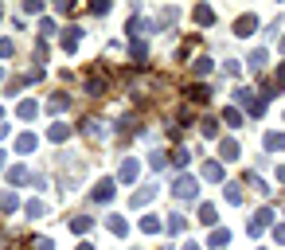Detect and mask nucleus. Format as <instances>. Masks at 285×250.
I'll list each match as a JSON object with an SVG mask.
<instances>
[{"label":"nucleus","mask_w":285,"mask_h":250,"mask_svg":"<svg viewBox=\"0 0 285 250\" xmlns=\"http://www.w3.org/2000/svg\"><path fill=\"white\" fill-rule=\"evenodd\" d=\"M203 137H211V141L219 137V121H215V118H207V121H203Z\"/></svg>","instance_id":"obj_19"},{"label":"nucleus","mask_w":285,"mask_h":250,"mask_svg":"<svg viewBox=\"0 0 285 250\" xmlns=\"http://www.w3.org/2000/svg\"><path fill=\"white\" fill-rule=\"evenodd\" d=\"M203 176H207V180H223V164H203Z\"/></svg>","instance_id":"obj_9"},{"label":"nucleus","mask_w":285,"mask_h":250,"mask_svg":"<svg viewBox=\"0 0 285 250\" xmlns=\"http://www.w3.org/2000/svg\"><path fill=\"white\" fill-rule=\"evenodd\" d=\"M195 20H199V24H215V12H211L207 4H199V8H195Z\"/></svg>","instance_id":"obj_7"},{"label":"nucleus","mask_w":285,"mask_h":250,"mask_svg":"<svg viewBox=\"0 0 285 250\" xmlns=\"http://www.w3.org/2000/svg\"><path fill=\"white\" fill-rule=\"evenodd\" d=\"M226 238H231V235H226L223 227H219V231H215V235H211V246H226Z\"/></svg>","instance_id":"obj_25"},{"label":"nucleus","mask_w":285,"mask_h":250,"mask_svg":"<svg viewBox=\"0 0 285 250\" xmlns=\"http://www.w3.org/2000/svg\"><path fill=\"white\" fill-rule=\"evenodd\" d=\"M281 51H285V39H281Z\"/></svg>","instance_id":"obj_32"},{"label":"nucleus","mask_w":285,"mask_h":250,"mask_svg":"<svg viewBox=\"0 0 285 250\" xmlns=\"http://www.w3.org/2000/svg\"><path fill=\"white\" fill-rule=\"evenodd\" d=\"M47 137H51V141H67V125H51Z\"/></svg>","instance_id":"obj_20"},{"label":"nucleus","mask_w":285,"mask_h":250,"mask_svg":"<svg viewBox=\"0 0 285 250\" xmlns=\"http://www.w3.org/2000/svg\"><path fill=\"white\" fill-rule=\"evenodd\" d=\"M105 227H109L113 235H125V231H129V227H125V219H118V215H109V223H105Z\"/></svg>","instance_id":"obj_12"},{"label":"nucleus","mask_w":285,"mask_h":250,"mask_svg":"<svg viewBox=\"0 0 285 250\" xmlns=\"http://www.w3.org/2000/svg\"><path fill=\"white\" fill-rule=\"evenodd\" d=\"M35 250H55V242L51 238H35Z\"/></svg>","instance_id":"obj_29"},{"label":"nucleus","mask_w":285,"mask_h":250,"mask_svg":"<svg viewBox=\"0 0 285 250\" xmlns=\"http://www.w3.org/2000/svg\"><path fill=\"white\" fill-rule=\"evenodd\" d=\"M8 180H12V184H24V180H28V172H24V168H12V172H8Z\"/></svg>","instance_id":"obj_28"},{"label":"nucleus","mask_w":285,"mask_h":250,"mask_svg":"<svg viewBox=\"0 0 285 250\" xmlns=\"http://www.w3.org/2000/svg\"><path fill=\"white\" fill-rule=\"evenodd\" d=\"M133 176H137V161H125V164H121V172H118V180H121V184H129Z\"/></svg>","instance_id":"obj_3"},{"label":"nucleus","mask_w":285,"mask_h":250,"mask_svg":"<svg viewBox=\"0 0 285 250\" xmlns=\"http://www.w3.org/2000/svg\"><path fill=\"white\" fill-rule=\"evenodd\" d=\"M176 20H180V12H176V8H164V12H160V20H156V24H160V28H168V24H176Z\"/></svg>","instance_id":"obj_10"},{"label":"nucleus","mask_w":285,"mask_h":250,"mask_svg":"<svg viewBox=\"0 0 285 250\" xmlns=\"http://www.w3.org/2000/svg\"><path fill=\"white\" fill-rule=\"evenodd\" d=\"M0 168H4V153H0Z\"/></svg>","instance_id":"obj_31"},{"label":"nucleus","mask_w":285,"mask_h":250,"mask_svg":"<svg viewBox=\"0 0 285 250\" xmlns=\"http://www.w3.org/2000/svg\"><path fill=\"white\" fill-rule=\"evenodd\" d=\"M16 148H20V153H31V148H35V137H31V133H20V137H16Z\"/></svg>","instance_id":"obj_5"},{"label":"nucleus","mask_w":285,"mask_h":250,"mask_svg":"<svg viewBox=\"0 0 285 250\" xmlns=\"http://www.w3.org/2000/svg\"><path fill=\"white\" fill-rule=\"evenodd\" d=\"M226 199H231V204H242V191H239V184H231V188H226Z\"/></svg>","instance_id":"obj_27"},{"label":"nucleus","mask_w":285,"mask_h":250,"mask_svg":"<svg viewBox=\"0 0 285 250\" xmlns=\"http://www.w3.org/2000/svg\"><path fill=\"white\" fill-rule=\"evenodd\" d=\"M152 195H156V188L149 184V191H137V195H133V207H145V204H152Z\"/></svg>","instance_id":"obj_6"},{"label":"nucleus","mask_w":285,"mask_h":250,"mask_svg":"<svg viewBox=\"0 0 285 250\" xmlns=\"http://www.w3.org/2000/svg\"><path fill=\"white\" fill-rule=\"evenodd\" d=\"M0 211H16V195L12 191H0Z\"/></svg>","instance_id":"obj_13"},{"label":"nucleus","mask_w":285,"mask_h":250,"mask_svg":"<svg viewBox=\"0 0 285 250\" xmlns=\"http://www.w3.org/2000/svg\"><path fill=\"white\" fill-rule=\"evenodd\" d=\"M223 161H239V145L235 141H223Z\"/></svg>","instance_id":"obj_14"},{"label":"nucleus","mask_w":285,"mask_h":250,"mask_svg":"<svg viewBox=\"0 0 285 250\" xmlns=\"http://www.w3.org/2000/svg\"><path fill=\"white\" fill-rule=\"evenodd\" d=\"M235 31H239V35H250V31H254V16H242L239 24H235Z\"/></svg>","instance_id":"obj_8"},{"label":"nucleus","mask_w":285,"mask_h":250,"mask_svg":"<svg viewBox=\"0 0 285 250\" xmlns=\"http://www.w3.org/2000/svg\"><path fill=\"white\" fill-rule=\"evenodd\" d=\"M16 114H20L24 121H31V118H35V102H20V110H16Z\"/></svg>","instance_id":"obj_18"},{"label":"nucleus","mask_w":285,"mask_h":250,"mask_svg":"<svg viewBox=\"0 0 285 250\" xmlns=\"http://www.w3.org/2000/svg\"><path fill=\"white\" fill-rule=\"evenodd\" d=\"M250 67H254V71H262V67H266V51H254V55H250Z\"/></svg>","instance_id":"obj_24"},{"label":"nucleus","mask_w":285,"mask_h":250,"mask_svg":"<svg viewBox=\"0 0 285 250\" xmlns=\"http://www.w3.org/2000/svg\"><path fill=\"white\" fill-rule=\"evenodd\" d=\"M71 227H75L78 235H82V231H90V227H94V219H86V215H78V219H75V223H71Z\"/></svg>","instance_id":"obj_22"},{"label":"nucleus","mask_w":285,"mask_h":250,"mask_svg":"<svg viewBox=\"0 0 285 250\" xmlns=\"http://www.w3.org/2000/svg\"><path fill=\"white\" fill-rule=\"evenodd\" d=\"M172 191H176V199H195V195H199V188H195V180H192V176H180Z\"/></svg>","instance_id":"obj_1"},{"label":"nucleus","mask_w":285,"mask_h":250,"mask_svg":"<svg viewBox=\"0 0 285 250\" xmlns=\"http://www.w3.org/2000/svg\"><path fill=\"white\" fill-rule=\"evenodd\" d=\"M78 250H94V246H90V242H82V246H78Z\"/></svg>","instance_id":"obj_30"},{"label":"nucleus","mask_w":285,"mask_h":250,"mask_svg":"<svg viewBox=\"0 0 285 250\" xmlns=\"http://www.w3.org/2000/svg\"><path fill=\"white\" fill-rule=\"evenodd\" d=\"M24 211H28V219H39V215H43L47 207H43V204H39V199H31V204H28V207H24Z\"/></svg>","instance_id":"obj_15"},{"label":"nucleus","mask_w":285,"mask_h":250,"mask_svg":"<svg viewBox=\"0 0 285 250\" xmlns=\"http://www.w3.org/2000/svg\"><path fill=\"white\" fill-rule=\"evenodd\" d=\"M109 195H113V180H102V184L94 188V199H98V204H105Z\"/></svg>","instance_id":"obj_2"},{"label":"nucleus","mask_w":285,"mask_h":250,"mask_svg":"<svg viewBox=\"0 0 285 250\" xmlns=\"http://www.w3.org/2000/svg\"><path fill=\"white\" fill-rule=\"evenodd\" d=\"M67 106H71V98H51V102H47V110H51V114H59V110H67Z\"/></svg>","instance_id":"obj_17"},{"label":"nucleus","mask_w":285,"mask_h":250,"mask_svg":"<svg viewBox=\"0 0 285 250\" xmlns=\"http://www.w3.org/2000/svg\"><path fill=\"white\" fill-rule=\"evenodd\" d=\"M184 227H188V219H184V215H172V219H168V231H172V235H176V231H184Z\"/></svg>","instance_id":"obj_21"},{"label":"nucleus","mask_w":285,"mask_h":250,"mask_svg":"<svg viewBox=\"0 0 285 250\" xmlns=\"http://www.w3.org/2000/svg\"><path fill=\"white\" fill-rule=\"evenodd\" d=\"M0 78H4V71H0Z\"/></svg>","instance_id":"obj_33"},{"label":"nucleus","mask_w":285,"mask_h":250,"mask_svg":"<svg viewBox=\"0 0 285 250\" xmlns=\"http://www.w3.org/2000/svg\"><path fill=\"white\" fill-rule=\"evenodd\" d=\"M195 74L203 78V74H211V59H195Z\"/></svg>","instance_id":"obj_26"},{"label":"nucleus","mask_w":285,"mask_h":250,"mask_svg":"<svg viewBox=\"0 0 285 250\" xmlns=\"http://www.w3.org/2000/svg\"><path fill=\"white\" fill-rule=\"evenodd\" d=\"M223 121H226V125H231V129H239L242 114H239V110H223Z\"/></svg>","instance_id":"obj_16"},{"label":"nucleus","mask_w":285,"mask_h":250,"mask_svg":"<svg viewBox=\"0 0 285 250\" xmlns=\"http://www.w3.org/2000/svg\"><path fill=\"white\" fill-rule=\"evenodd\" d=\"M141 231H145V235H149V231H160V223L152 219V215H145V219H141Z\"/></svg>","instance_id":"obj_23"},{"label":"nucleus","mask_w":285,"mask_h":250,"mask_svg":"<svg viewBox=\"0 0 285 250\" xmlns=\"http://www.w3.org/2000/svg\"><path fill=\"white\" fill-rule=\"evenodd\" d=\"M199 223H207V227H215V223H219V215H215V207H211V204L199 207Z\"/></svg>","instance_id":"obj_4"},{"label":"nucleus","mask_w":285,"mask_h":250,"mask_svg":"<svg viewBox=\"0 0 285 250\" xmlns=\"http://www.w3.org/2000/svg\"><path fill=\"white\" fill-rule=\"evenodd\" d=\"M266 148H270V153L273 148H285V137L281 133H266Z\"/></svg>","instance_id":"obj_11"}]
</instances>
